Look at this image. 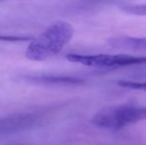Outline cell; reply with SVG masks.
<instances>
[{"label":"cell","instance_id":"obj_6","mask_svg":"<svg viewBox=\"0 0 146 145\" xmlns=\"http://www.w3.org/2000/svg\"><path fill=\"white\" fill-rule=\"evenodd\" d=\"M108 44L115 49L144 51L146 52V38L134 36H116L108 39Z\"/></svg>","mask_w":146,"mask_h":145},{"label":"cell","instance_id":"obj_3","mask_svg":"<svg viewBox=\"0 0 146 145\" xmlns=\"http://www.w3.org/2000/svg\"><path fill=\"white\" fill-rule=\"evenodd\" d=\"M66 58L90 68L117 69L123 67L146 64V56H133L128 54H68Z\"/></svg>","mask_w":146,"mask_h":145},{"label":"cell","instance_id":"obj_9","mask_svg":"<svg viewBox=\"0 0 146 145\" xmlns=\"http://www.w3.org/2000/svg\"><path fill=\"white\" fill-rule=\"evenodd\" d=\"M31 40L30 37H23V36H12V35H1L0 34V42L6 43H21Z\"/></svg>","mask_w":146,"mask_h":145},{"label":"cell","instance_id":"obj_7","mask_svg":"<svg viewBox=\"0 0 146 145\" xmlns=\"http://www.w3.org/2000/svg\"><path fill=\"white\" fill-rule=\"evenodd\" d=\"M119 9L131 15L146 16V3H122Z\"/></svg>","mask_w":146,"mask_h":145},{"label":"cell","instance_id":"obj_1","mask_svg":"<svg viewBox=\"0 0 146 145\" xmlns=\"http://www.w3.org/2000/svg\"><path fill=\"white\" fill-rule=\"evenodd\" d=\"M73 36L74 28L69 22H55L40 36L31 41L26 57L31 61H44L52 58L69 44Z\"/></svg>","mask_w":146,"mask_h":145},{"label":"cell","instance_id":"obj_8","mask_svg":"<svg viewBox=\"0 0 146 145\" xmlns=\"http://www.w3.org/2000/svg\"><path fill=\"white\" fill-rule=\"evenodd\" d=\"M119 87L123 89H135V91H146V81H120L117 83Z\"/></svg>","mask_w":146,"mask_h":145},{"label":"cell","instance_id":"obj_2","mask_svg":"<svg viewBox=\"0 0 146 145\" xmlns=\"http://www.w3.org/2000/svg\"><path fill=\"white\" fill-rule=\"evenodd\" d=\"M146 119V107L138 103H122L100 109L92 118L100 128L118 130Z\"/></svg>","mask_w":146,"mask_h":145},{"label":"cell","instance_id":"obj_4","mask_svg":"<svg viewBox=\"0 0 146 145\" xmlns=\"http://www.w3.org/2000/svg\"><path fill=\"white\" fill-rule=\"evenodd\" d=\"M40 116L36 113H17L0 118V136L18 133L37 125Z\"/></svg>","mask_w":146,"mask_h":145},{"label":"cell","instance_id":"obj_5","mask_svg":"<svg viewBox=\"0 0 146 145\" xmlns=\"http://www.w3.org/2000/svg\"><path fill=\"white\" fill-rule=\"evenodd\" d=\"M20 79L28 83L43 85H80L84 83V79L80 77L52 73H30L21 75Z\"/></svg>","mask_w":146,"mask_h":145}]
</instances>
